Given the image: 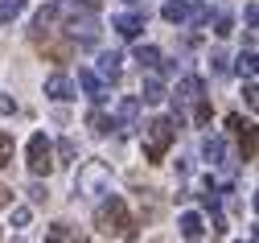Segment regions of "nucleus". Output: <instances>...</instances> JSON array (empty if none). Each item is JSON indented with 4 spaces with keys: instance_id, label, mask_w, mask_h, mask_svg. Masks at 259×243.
Masks as SVG:
<instances>
[{
    "instance_id": "f257e3e1",
    "label": "nucleus",
    "mask_w": 259,
    "mask_h": 243,
    "mask_svg": "<svg viewBox=\"0 0 259 243\" xmlns=\"http://www.w3.org/2000/svg\"><path fill=\"white\" fill-rule=\"evenodd\" d=\"M95 227H99L103 235H119V239H140V231H136V219L127 215V206H123V198H115V194H107V198H99V211H95Z\"/></svg>"
},
{
    "instance_id": "f03ea898",
    "label": "nucleus",
    "mask_w": 259,
    "mask_h": 243,
    "mask_svg": "<svg viewBox=\"0 0 259 243\" xmlns=\"http://www.w3.org/2000/svg\"><path fill=\"white\" fill-rule=\"evenodd\" d=\"M173 141H177V124L169 120V116H152L148 124H144V157L156 165V161H165V153L173 149Z\"/></svg>"
},
{
    "instance_id": "7ed1b4c3",
    "label": "nucleus",
    "mask_w": 259,
    "mask_h": 243,
    "mask_svg": "<svg viewBox=\"0 0 259 243\" xmlns=\"http://www.w3.org/2000/svg\"><path fill=\"white\" fill-rule=\"evenodd\" d=\"M74 190H78L82 198H91V202L107 198V194H111V169H107L103 161H82V165H78V178H74Z\"/></svg>"
},
{
    "instance_id": "20e7f679",
    "label": "nucleus",
    "mask_w": 259,
    "mask_h": 243,
    "mask_svg": "<svg viewBox=\"0 0 259 243\" xmlns=\"http://www.w3.org/2000/svg\"><path fill=\"white\" fill-rule=\"evenodd\" d=\"M25 165L33 178H46V173L54 169V145L46 141V132H33L29 136V145H25Z\"/></svg>"
},
{
    "instance_id": "39448f33",
    "label": "nucleus",
    "mask_w": 259,
    "mask_h": 243,
    "mask_svg": "<svg viewBox=\"0 0 259 243\" xmlns=\"http://www.w3.org/2000/svg\"><path fill=\"white\" fill-rule=\"evenodd\" d=\"M206 95V83L198 79V75H185V79H177V95H173V124L181 128V120H185V103H193V99H202Z\"/></svg>"
},
{
    "instance_id": "423d86ee",
    "label": "nucleus",
    "mask_w": 259,
    "mask_h": 243,
    "mask_svg": "<svg viewBox=\"0 0 259 243\" xmlns=\"http://www.w3.org/2000/svg\"><path fill=\"white\" fill-rule=\"evenodd\" d=\"M115 128H123V132H132L136 124H140V95H123L119 99V108H115V120H111Z\"/></svg>"
},
{
    "instance_id": "0eeeda50",
    "label": "nucleus",
    "mask_w": 259,
    "mask_h": 243,
    "mask_svg": "<svg viewBox=\"0 0 259 243\" xmlns=\"http://www.w3.org/2000/svg\"><path fill=\"white\" fill-rule=\"evenodd\" d=\"M111 25H115V33H119V38L136 42V38H140V29H144V13H119Z\"/></svg>"
},
{
    "instance_id": "6e6552de",
    "label": "nucleus",
    "mask_w": 259,
    "mask_h": 243,
    "mask_svg": "<svg viewBox=\"0 0 259 243\" xmlns=\"http://www.w3.org/2000/svg\"><path fill=\"white\" fill-rule=\"evenodd\" d=\"M46 95H50L54 103H66V99H74V83H70L66 75H50V79H46Z\"/></svg>"
},
{
    "instance_id": "1a4fd4ad",
    "label": "nucleus",
    "mask_w": 259,
    "mask_h": 243,
    "mask_svg": "<svg viewBox=\"0 0 259 243\" xmlns=\"http://www.w3.org/2000/svg\"><path fill=\"white\" fill-rule=\"evenodd\" d=\"M78 87H82V91H87L95 103H103V99H107V87H103V79L95 75V71H87V66L78 71Z\"/></svg>"
},
{
    "instance_id": "9d476101",
    "label": "nucleus",
    "mask_w": 259,
    "mask_h": 243,
    "mask_svg": "<svg viewBox=\"0 0 259 243\" xmlns=\"http://www.w3.org/2000/svg\"><path fill=\"white\" fill-rule=\"evenodd\" d=\"M177 227H181V239H189V243H198V239L206 235V223H202V215H193V211H185V215L177 219Z\"/></svg>"
},
{
    "instance_id": "9b49d317",
    "label": "nucleus",
    "mask_w": 259,
    "mask_h": 243,
    "mask_svg": "<svg viewBox=\"0 0 259 243\" xmlns=\"http://www.w3.org/2000/svg\"><path fill=\"white\" fill-rule=\"evenodd\" d=\"M202 157H206L210 169L214 165H226V141H222V136H206V141H202Z\"/></svg>"
},
{
    "instance_id": "f8f14e48",
    "label": "nucleus",
    "mask_w": 259,
    "mask_h": 243,
    "mask_svg": "<svg viewBox=\"0 0 259 243\" xmlns=\"http://www.w3.org/2000/svg\"><path fill=\"white\" fill-rule=\"evenodd\" d=\"M160 17H165L169 25H185V21H193V9L185 5V0H165V9H160Z\"/></svg>"
},
{
    "instance_id": "ddd939ff",
    "label": "nucleus",
    "mask_w": 259,
    "mask_h": 243,
    "mask_svg": "<svg viewBox=\"0 0 259 243\" xmlns=\"http://www.w3.org/2000/svg\"><path fill=\"white\" fill-rule=\"evenodd\" d=\"M119 71H123V58H119L115 50H107V54L99 58V75H103L107 83H115V79H119Z\"/></svg>"
},
{
    "instance_id": "4468645a",
    "label": "nucleus",
    "mask_w": 259,
    "mask_h": 243,
    "mask_svg": "<svg viewBox=\"0 0 259 243\" xmlns=\"http://www.w3.org/2000/svg\"><path fill=\"white\" fill-rule=\"evenodd\" d=\"M140 95H144V103H160L169 91H165V83H160V75H144V87H140Z\"/></svg>"
},
{
    "instance_id": "2eb2a0df",
    "label": "nucleus",
    "mask_w": 259,
    "mask_h": 243,
    "mask_svg": "<svg viewBox=\"0 0 259 243\" xmlns=\"http://www.w3.org/2000/svg\"><path fill=\"white\" fill-rule=\"evenodd\" d=\"M239 153H243V165L255 161V124H251V120L239 128Z\"/></svg>"
},
{
    "instance_id": "dca6fc26",
    "label": "nucleus",
    "mask_w": 259,
    "mask_h": 243,
    "mask_svg": "<svg viewBox=\"0 0 259 243\" xmlns=\"http://www.w3.org/2000/svg\"><path fill=\"white\" fill-rule=\"evenodd\" d=\"M87 128H91V132H95V136H107V132H111V128H115V124H111V116H103V112H99V108H95V112H91V116H87Z\"/></svg>"
},
{
    "instance_id": "f3484780",
    "label": "nucleus",
    "mask_w": 259,
    "mask_h": 243,
    "mask_svg": "<svg viewBox=\"0 0 259 243\" xmlns=\"http://www.w3.org/2000/svg\"><path fill=\"white\" fill-rule=\"evenodd\" d=\"M136 62H140V71H152V66H160V50L156 46H136Z\"/></svg>"
},
{
    "instance_id": "a211bd4d",
    "label": "nucleus",
    "mask_w": 259,
    "mask_h": 243,
    "mask_svg": "<svg viewBox=\"0 0 259 243\" xmlns=\"http://www.w3.org/2000/svg\"><path fill=\"white\" fill-rule=\"evenodd\" d=\"M25 13V0H0V21H17Z\"/></svg>"
},
{
    "instance_id": "6ab92c4d",
    "label": "nucleus",
    "mask_w": 259,
    "mask_h": 243,
    "mask_svg": "<svg viewBox=\"0 0 259 243\" xmlns=\"http://www.w3.org/2000/svg\"><path fill=\"white\" fill-rule=\"evenodd\" d=\"M193 124H198V128L210 124V99H206V95H202V99H193Z\"/></svg>"
},
{
    "instance_id": "aec40b11",
    "label": "nucleus",
    "mask_w": 259,
    "mask_h": 243,
    "mask_svg": "<svg viewBox=\"0 0 259 243\" xmlns=\"http://www.w3.org/2000/svg\"><path fill=\"white\" fill-rule=\"evenodd\" d=\"M13 165V136L9 132H0V169Z\"/></svg>"
},
{
    "instance_id": "412c9836",
    "label": "nucleus",
    "mask_w": 259,
    "mask_h": 243,
    "mask_svg": "<svg viewBox=\"0 0 259 243\" xmlns=\"http://www.w3.org/2000/svg\"><path fill=\"white\" fill-rule=\"evenodd\" d=\"M78 157V145L70 141V136H66V141H58V161H74Z\"/></svg>"
},
{
    "instance_id": "4be33fe9",
    "label": "nucleus",
    "mask_w": 259,
    "mask_h": 243,
    "mask_svg": "<svg viewBox=\"0 0 259 243\" xmlns=\"http://www.w3.org/2000/svg\"><path fill=\"white\" fill-rule=\"evenodd\" d=\"M239 75H247V79L255 75V50H243L239 54Z\"/></svg>"
},
{
    "instance_id": "5701e85b",
    "label": "nucleus",
    "mask_w": 259,
    "mask_h": 243,
    "mask_svg": "<svg viewBox=\"0 0 259 243\" xmlns=\"http://www.w3.org/2000/svg\"><path fill=\"white\" fill-rule=\"evenodd\" d=\"M214 33H218V38H231V33H235V25H231V17H226V13L214 17Z\"/></svg>"
},
{
    "instance_id": "b1692460",
    "label": "nucleus",
    "mask_w": 259,
    "mask_h": 243,
    "mask_svg": "<svg viewBox=\"0 0 259 243\" xmlns=\"http://www.w3.org/2000/svg\"><path fill=\"white\" fill-rule=\"evenodd\" d=\"M210 62H214V75H226L231 71V62H226V54L218 50V54H210Z\"/></svg>"
},
{
    "instance_id": "393cba45",
    "label": "nucleus",
    "mask_w": 259,
    "mask_h": 243,
    "mask_svg": "<svg viewBox=\"0 0 259 243\" xmlns=\"http://www.w3.org/2000/svg\"><path fill=\"white\" fill-rule=\"evenodd\" d=\"M13 227H29V206H13Z\"/></svg>"
},
{
    "instance_id": "a878e982",
    "label": "nucleus",
    "mask_w": 259,
    "mask_h": 243,
    "mask_svg": "<svg viewBox=\"0 0 259 243\" xmlns=\"http://www.w3.org/2000/svg\"><path fill=\"white\" fill-rule=\"evenodd\" d=\"M17 112V99L13 95H0V116H13Z\"/></svg>"
},
{
    "instance_id": "bb28decb",
    "label": "nucleus",
    "mask_w": 259,
    "mask_h": 243,
    "mask_svg": "<svg viewBox=\"0 0 259 243\" xmlns=\"http://www.w3.org/2000/svg\"><path fill=\"white\" fill-rule=\"evenodd\" d=\"M243 99H247V108H255V103H259V91H255V83L247 79V91H243Z\"/></svg>"
},
{
    "instance_id": "cd10ccee",
    "label": "nucleus",
    "mask_w": 259,
    "mask_h": 243,
    "mask_svg": "<svg viewBox=\"0 0 259 243\" xmlns=\"http://www.w3.org/2000/svg\"><path fill=\"white\" fill-rule=\"evenodd\" d=\"M29 198H33V202H46V186H29Z\"/></svg>"
},
{
    "instance_id": "c85d7f7f",
    "label": "nucleus",
    "mask_w": 259,
    "mask_h": 243,
    "mask_svg": "<svg viewBox=\"0 0 259 243\" xmlns=\"http://www.w3.org/2000/svg\"><path fill=\"white\" fill-rule=\"evenodd\" d=\"M0 206H13V190L9 186H0Z\"/></svg>"
},
{
    "instance_id": "c756f323",
    "label": "nucleus",
    "mask_w": 259,
    "mask_h": 243,
    "mask_svg": "<svg viewBox=\"0 0 259 243\" xmlns=\"http://www.w3.org/2000/svg\"><path fill=\"white\" fill-rule=\"evenodd\" d=\"M62 243H87V239H78V235L70 231V235H66V239H62Z\"/></svg>"
},
{
    "instance_id": "7c9ffc66",
    "label": "nucleus",
    "mask_w": 259,
    "mask_h": 243,
    "mask_svg": "<svg viewBox=\"0 0 259 243\" xmlns=\"http://www.w3.org/2000/svg\"><path fill=\"white\" fill-rule=\"evenodd\" d=\"M78 5H82V9H99V0H78Z\"/></svg>"
},
{
    "instance_id": "2f4dec72",
    "label": "nucleus",
    "mask_w": 259,
    "mask_h": 243,
    "mask_svg": "<svg viewBox=\"0 0 259 243\" xmlns=\"http://www.w3.org/2000/svg\"><path fill=\"white\" fill-rule=\"evenodd\" d=\"M239 243H243V239H239ZM247 243H255V239H247Z\"/></svg>"
},
{
    "instance_id": "473e14b6",
    "label": "nucleus",
    "mask_w": 259,
    "mask_h": 243,
    "mask_svg": "<svg viewBox=\"0 0 259 243\" xmlns=\"http://www.w3.org/2000/svg\"><path fill=\"white\" fill-rule=\"evenodd\" d=\"M127 5H136V0H127Z\"/></svg>"
}]
</instances>
